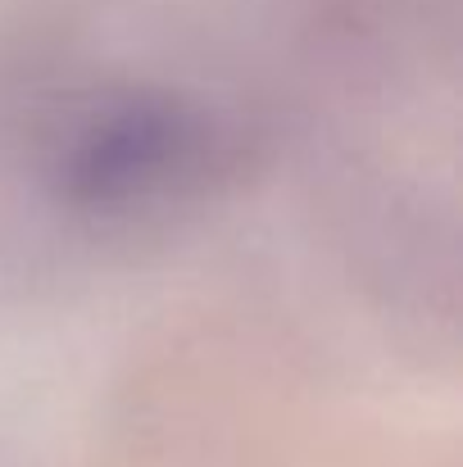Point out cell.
Segmentation results:
<instances>
[{"label":"cell","instance_id":"1","mask_svg":"<svg viewBox=\"0 0 463 467\" xmlns=\"http://www.w3.org/2000/svg\"><path fill=\"white\" fill-rule=\"evenodd\" d=\"M255 137L223 96L151 68L41 78L0 109V204L41 245L128 250L232 195Z\"/></svg>","mask_w":463,"mask_h":467}]
</instances>
